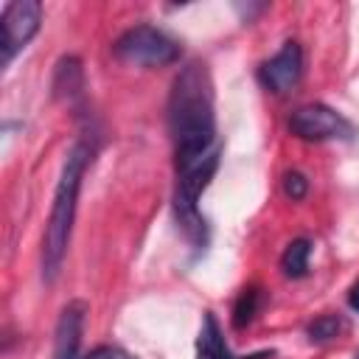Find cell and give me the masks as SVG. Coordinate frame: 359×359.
<instances>
[{
  "instance_id": "obj_12",
  "label": "cell",
  "mask_w": 359,
  "mask_h": 359,
  "mask_svg": "<svg viewBox=\"0 0 359 359\" xmlns=\"http://www.w3.org/2000/svg\"><path fill=\"white\" fill-rule=\"evenodd\" d=\"M345 328L339 314H323L309 325V337L311 342H331L334 337H339V331Z\"/></svg>"
},
{
  "instance_id": "obj_6",
  "label": "cell",
  "mask_w": 359,
  "mask_h": 359,
  "mask_svg": "<svg viewBox=\"0 0 359 359\" xmlns=\"http://www.w3.org/2000/svg\"><path fill=\"white\" fill-rule=\"evenodd\" d=\"M300 76H303V50L294 39L283 42V48L258 67V81L275 95L289 93L300 81Z\"/></svg>"
},
{
  "instance_id": "obj_9",
  "label": "cell",
  "mask_w": 359,
  "mask_h": 359,
  "mask_svg": "<svg viewBox=\"0 0 359 359\" xmlns=\"http://www.w3.org/2000/svg\"><path fill=\"white\" fill-rule=\"evenodd\" d=\"M309 255H311V241H309V238H294V241L283 250V255H280V269H283V275L292 278V280L303 278V275L309 272Z\"/></svg>"
},
{
  "instance_id": "obj_5",
  "label": "cell",
  "mask_w": 359,
  "mask_h": 359,
  "mask_svg": "<svg viewBox=\"0 0 359 359\" xmlns=\"http://www.w3.org/2000/svg\"><path fill=\"white\" fill-rule=\"evenodd\" d=\"M289 129L300 140H331L353 137V126L325 104H303L289 115Z\"/></svg>"
},
{
  "instance_id": "obj_14",
  "label": "cell",
  "mask_w": 359,
  "mask_h": 359,
  "mask_svg": "<svg viewBox=\"0 0 359 359\" xmlns=\"http://www.w3.org/2000/svg\"><path fill=\"white\" fill-rule=\"evenodd\" d=\"M81 359H135L129 351H123V348H118V345H98V348H93L90 353H84Z\"/></svg>"
},
{
  "instance_id": "obj_13",
  "label": "cell",
  "mask_w": 359,
  "mask_h": 359,
  "mask_svg": "<svg viewBox=\"0 0 359 359\" xmlns=\"http://www.w3.org/2000/svg\"><path fill=\"white\" fill-rule=\"evenodd\" d=\"M306 191H309V180L300 174V171H286L283 174V194L289 196V199H303L306 196Z\"/></svg>"
},
{
  "instance_id": "obj_8",
  "label": "cell",
  "mask_w": 359,
  "mask_h": 359,
  "mask_svg": "<svg viewBox=\"0 0 359 359\" xmlns=\"http://www.w3.org/2000/svg\"><path fill=\"white\" fill-rule=\"evenodd\" d=\"M196 359H230V348L222 337V328L213 311H205L202 317V328L196 337Z\"/></svg>"
},
{
  "instance_id": "obj_10",
  "label": "cell",
  "mask_w": 359,
  "mask_h": 359,
  "mask_svg": "<svg viewBox=\"0 0 359 359\" xmlns=\"http://www.w3.org/2000/svg\"><path fill=\"white\" fill-rule=\"evenodd\" d=\"M53 90L59 98H73L81 90V65L76 56H67L56 65V79H53Z\"/></svg>"
},
{
  "instance_id": "obj_15",
  "label": "cell",
  "mask_w": 359,
  "mask_h": 359,
  "mask_svg": "<svg viewBox=\"0 0 359 359\" xmlns=\"http://www.w3.org/2000/svg\"><path fill=\"white\" fill-rule=\"evenodd\" d=\"M348 306L353 309V311H359V280L351 286V292H348Z\"/></svg>"
},
{
  "instance_id": "obj_4",
  "label": "cell",
  "mask_w": 359,
  "mask_h": 359,
  "mask_svg": "<svg viewBox=\"0 0 359 359\" xmlns=\"http://www.w3.org/2000/svg\"><path fill=\"white\" fill-rule=\"evenodd\" d=\"M42 22V3L39 0H14L3 8L0 17V50H3V65H8L14 59L17 50H22L34 34L39 31Z\"/></svg>"
},
{
  "instance_id": "obj_2",
  "label": "cell",
  "mask_w": 359,
  "mask_h": 359,
  "mask_svg": "<svg viewBox=\"0 0 359 359\" xmlns=\"http://www.w3.org/2000/svg\"><path fill=\"white\" fill-rule=\"evenodd\" d=\"M90 160H93V149L84 140H79L67 151V160L62 165V177H59V185L53 191V205H50L45 238H42V275H45V280H53L59 275L62 261L67 255L70 230H73V219H76V199H79L81 177H84Z\"/></svg>"
},
{
  "instance_id": "obj_16",
  "label": "cell",
  "mask_w": 359,
  "mask_h": 359,
  "mask_svg": "<svg viewBox=\"0 0 359 359\" xmlns=\"http://www.w3.org/2000/svg\"><path fill=\"white\" fill-rule=\"evenodd\" d=\"M353 359H359V353H356V356H353Z\"/></svg>"
},
{
  "instance_id": "obj_7",
  "label": "cell",
  "mask_w": 359,
  "mask_h": 359,
  "mask_svg": "<svg viewBox=\"0 0 359 359\" xmlns=\"http://www.w3.org/2000/svg\"><path fill=\"white\" fill-rule=\"evenodd\" d=\"M81 325H84V303H67L56 323V345L53 359H79L81 345Z\"/></svg>"
},
{
  "instance_id": "obj_11",
  "label": "cell",
  "mask_w": 359,
  "mask_h": 359,
  "mask_svg": "<svg viewBox=\"0 0 359 359\" xmlns=\"http://www.w3.org/2000/svg\"><path fill=\"white\" fill-rule=\"evenodd\" d=\"M258 303H261V289H258V286L244 289V292L238 294V300H236V309H233V325H236V328H244V325L255 317Z\"/></svg>"
},
{
  "instance_id": "obj_1",
  "label": "cell",
  "mask_w": 359,
  "mask_h": 359,
  "mask_svg": "<svg viewBox=\"0 0 359 359\" xmlns=\"http://www.w3.org/2000/svg\"><path fill=\"white\" fill-rule=\"evenodd\" d=\"M168 129L177 157V188H174V213L194 247L208 244V224L199 213V196L213 180L222 157L216 140V115H213V84L208 67L191 62L174 79L168 95Z\"/></svg>"
},
{
  "instance_id": "obj_3",
  "label": "cell",
  "mask_w": 359,
  "mask_h": 359,
  "mask_svg": "<svg viewBox=\"0 0 359 359\" xmlns=\"http://www.w3.org/2000/svg\"><path fill=\"white\" fill-rule=\"evenodd\" d=\"M115 56L140 67H165L180 59V45L154 25H135L115 39Z\"/></svg>"
}]
</instances>
